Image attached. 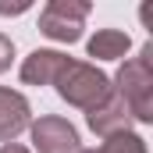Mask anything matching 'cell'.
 <instances>
[{
  "label": "cell",
  "instance_id": "8fae6325",
  "mask_svg": "<svg viewBox=\"0 0 153 153\" xmlns=\"http://www.w3.org/2000/svg\"><path fill=\"white\" fill-rule=\"evenodd\" d=\"M32 0H0V14H25Z\"/></svg>",
  "mask_w": 153,
  "mask_h": 153
},
{
  "label": "cell",
  "instance_id": "4fadbf2b",
  "mask_svg": "<svg viewBox=\"0 0 153 153\" xmlns=\"http://www.w3.org/2000/svg\"><path fill=\"white\" fill-rule=\"evenodd\" d=\"M78 153H100V150H78Z\"/></svg>",
  "mask_w": 153,
  "mask_h": 153
},
{
  "label": "cell",
  "instance_id": "ba28073f",
  "mask_svg": "<svg viewBox=\"0 0 153 153\" xmlns=\"http://www.w3.org/2000/svg\"><path fill=\"white\" fill-rule=\"evenodd\" d=\"M128 46H132L128 32H121V29H100L89 39V57H96V61H117V57L128 53Z\"/></svg>",
  "mask_w": 153,
  "mask_h": 153
},
{
  "label": "cell",
  "instance_id": "8992f818",
  "mask_svg": "<svg viewBox=\"0 0 153 153\" xmlns=\"http://www.w3.org/2000/svg\"><path fill=\"white\" fill-rule=\"evenodd\" d=\"M85 121H89V128H93L100 139H111V135H121V132H132V114H128V107L121 103L117 93H111L100 107H93V111L85 114Z\"/></svg>",
  "mask_w": 153,
  "mask_h": 153
},
{
  "label": "cell",
  "instance_id": "3957f363",
  "mask_svg": "<svg viewBox=\"0 0 153 153\" xmlns=\"http://www.w3.org/2000/svg\"><path fill=\"white\" fill-rule=\"evenodd\" d=\"M85 18H89L85 0H50L39 14V32L50 36L53 43H78Z\"/></svg>",
  "mask_w": 153,
  "mask_h": 153
},
{
  "label": "cell",
  "instance_id": "277c9868",
  "mask_svg": "<svg viewBox=\"0 0 153 153\" xmlns=\"http://www.w3.org/2000/svg\"><path fill=\"white\" fill-rule=\"evenodd\" d=\"M32 132V143H36L39 153H78L82 143H78V132L68 117H57V114H43L39 121L29 125Z\"/></svg>",
  "mask_w": 153,
  "mask_h": 153
},
{
  "label": "cell",
  "instance_id": "5b68a950",
  "mask_svg": "<svg viewBox=\"0 0 153 153\" xmlns=\"http://www.w3.org/2000/svg\"><path fill=\"white\" fill-rule=\"evenodd\" d=\"M32 125V107L18 89L0 85V143H14Z\"/></svg>",
  "mask_w": 153,
  "mask_h": 153
},
{
  "label": "cell",
  "instance_id": "9c48e42d",
  "mask_svg": "<svg viewBox=\"0 0 153 153\" xmlns=\"http://www.w3.org/2000/svg\"><path fill=\"white\" fill-rule=\"evenodd\" d=\"M100 153H146V143H143L135 132H121V135H111V139H103Z\"/></svg>",
  "mask_w": 153,
  "mask_h": 153
},
{
  "label": "cell",
  "instance_id": "30bf717a",
  "mask_svg": "<svg viewBox=\"0 0 153 153\" xmlns=\"http://www.w3.org/2000/svg\"><path fill=\"white\" fill-rule=\"evenodd\" d=\"M11 61H14V43H11V39L0 32V75L11 68Z\"/></svg>",
  "mask_w": 153,
  "mask_h": 153
},
{
  "label": "cell",
  "instance_id": "6da1fadb",
  "mask_svg": "<svg viewBox=\"0 0 153 153\" xmlns=\"http://www.w3.org/2000/svg\"><path fill=\"white\" fill-rule=\"evenodd\" d=\"M117 96L128 107L132 121H153V43L139 50V57H128L117 71Z\"/></svg>",
  "mask_w": 153,
  "mask_h": 153
},
{
  "label": "cell",
  "instance_id": "7c38bea8",
  "mask_svg": "<svg viewBox=\"0 0 153 153\" xmlns=\"http://www.w3.org/2000/svg\"><path fill=\"white\" fill-rule=\"evenodd\" d=\"M0 153H29V150H25V146H18V143H4Z\"/></svg>",
  "mask_w": 153,
  "mask_h": 153
},
{
  "label": "cell",
  "instance_id": "7a4b0ae2",
  "mask_svg": "<svg viewBox=\"0 0 153 153\" xmlns=\"http://www.w3.org/2000/svg\"><path fill=\"white\" fill-rule=\"evenodd\" d=\"M53 85H57L61 100H68L71 107L85 111V114H89L93 107H100V103L114 93L111 78L103 75L96 64H82V61H68V64L61 68V75L53 78Z\"/></svg>",
  "mask_w": 153,
  "mask_h": 153
},
{
  "label": "cell",
  "instance_id": "52a82bcc",
  "mask_svg": "<svg viewBox=\"0 0 153 153\" xmlns=\"http://www.w3.org/2000/svg\"><path fill=\"white\" fill-rule=\"evenodd\" d=\"M71 57L61 50H32L22 64V82L25 85H53V78L61 75V68Z\"/></svg>",
  "mask_w": 153,
  "mask_h": 153
}]
</instances>
